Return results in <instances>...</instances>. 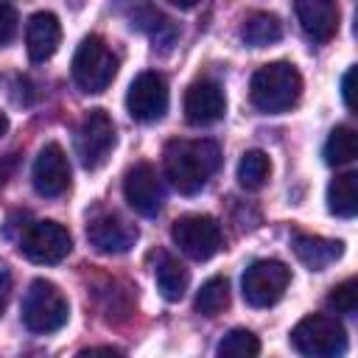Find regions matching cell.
Segmentation results:
<instances>
[{
  "mask_svg": "<svg viewBox=\"0 0 358 358\" xmlns=\"http://www.w3.org/2000/svg\"><path fill=\"white\" fill-rule=\"evenodd\" d=\"M162 165H165V176L171 179V185L179 193L193 196L218 171L221 148L213 140H171L165 145Z\"/></svg>",
  "mask_w": 358,
  "mask_h": 358,
  "instance_id": "cell-1",
  "label": "cell"
},
{
  "mask_svg": "<svg viewBox=\"0 0 358 358\" xmlns=\"http://www.w3.org/2000/svg\"><path fill=\"white\" fill-rule=\"evenodd\" d=\"M302 95V76L291 62H268L255 70L249 81V98L255 109L266 115H280L296 106Z\"/></svg>",
  "mask_w": 358,
  "mask_h": 358,
  "instance_id": "cell-2",
  "label": "cell"
},
{
  "mask_svg": "<svg viewBox=\"0 0 358 358\" xmlns=\"http://www.w3.org/2000/svg\"><path fill=\"white\" fill-rule=\"evenodd\" d=\"M347 344L344 324L327 313H308L291 330V347L302 358H341Z\"/></svg>",
  "mask_w": 358,
  "mask_h": 358,
  "instance_id": "cell-3",
  "label": "cell"
},
{
  "mask_svg": "<svg viewBox=\"0 0 358 358\" xmlns=\"http://www.w3.org/2000/svg\"><path fill=\"white\" fill-rule=\"evenodd\" d=\"M73 81L81 92L98 95L103 92L112 78L117 76V56L112 53V48L106 45L103 36L90 34L81 39V45L73 53Z\"/></svg>",
  "mask_w": 358,
  "mask_h": 358,
  "instance_id": "cell-4",
  "label": "cell"
},
{
  "mask_svg": "<svg viewBox=\"0 0 358 358\" xmlns=\"http://www.w3.org/2000/svg\"><path fill=\"white\" fill-rule=\"evenodd\" d=\"M22 324L31 333H56L67 324V296L50 280H34L22 296Z\"/></svg>",
  "mask_w": 358,
  "mask_h": 358,
  "instance_id": "cell-5",
  "label": "cell"
},
{
  "mask_svg": "<svg viewBox=\"0 0 358 358\" xmlns=\"http://www.w3.org/2000/svg\"><path fill=\"white\" fill-rule=\"evenodd\" d=\"M17 249L25 260L39 263V266H53L62 263L70 249H73V238L67 232V227H62L59 221H34L22 229Z\"/></svg>",
  "mask_w": 358,
  "mask_h": 358,
  "instance_id": "cell-6",
  "label": "cell"
},
{
  "mask_svg": "<svg viewBox=\"0 0 358 358\" xmlns=\"http://www.w3.org/2000/svg\"><path fill=\"white\" fill-rule=\"evenodd\" d=\"M288 282L291 268L282 260H255L241 277V291L252 308H271L282 299Z\"/></svg>",
  "mask_w": 358,
  "mask_h": 358,
  "instance_id": "cell-7",
  "label": "cell"
},
{
  "mask_svg": "<svg viewBox=\"0 0 358 358\" xmlns=\"http://www.w3.org/2000/svg\"><path fill=\"white\" fill-rule=\"evenodd\" d=\"M171 238L179 246V252H185L193 260H210L224 243L221 224L213 215H204V213L176 218L173 227H171Z\"/></svg>",
  "mask_w": 358,
  "mask_h": 358,
  "instance_id": "cell-8",
  "label": "cell"
},
{
  "mask_svg": "<svg viewBox=\"0 0 358 358\" xmlns=\"http://www.w3.org/2000/svg\"><path fill=\"white\" fill-rule=\"evenodd\" d=\"M117 143L115 123L103 109H90L76 131V154L87 171L101 168Z\"/></svg>",
  "mask_w": 358,
  "mask_h": 358,
  "instance_id": "cell-9",
  "label": "cell"
},
{
  "mask_svg": "<svg viewBox=\"0 0 358 358\" xmlns=\"http://www.w3.org/2000/svg\"><path fill=\"white\" fill-rule=\"evenodd\" d=\"M168 101H171L168 81L159 73H154V70L140 73L129 84V92H126V109H129V115L137 123H154V120H159L168 112Z\"/></svg>",
  "mask_w": 358,
  "mask_h": 358,
  "instance_id": "cell-10",
  "label": "cell"
},
{
  "mask_svg": "<svg viewBox=\"0 0 358 358\" xmlns=\"http://www.w3.org/2000/svg\"><path fill=\"white\" fill-rule=\"evenodd\" d=\"M123 196L134 213L154 218L165 201V190H162V182H159L154 165H148V162L131 165L126 171V179H123Z\"/></svg>",
  "mask_w": 358,
  "mask_h": 358,
  "instance_id": "cell-11",
  "label": "cell"
},
{
  "mask_svg": "<svg viewBox=\"0 0 358 358\" xmlns=\"http://www.w3.org/2000/svg\"><path fill=\"white\" fill-rule=\"evenodd\" d=\"M34 190L45 199H56L70 187V162L59 143H48L39 148L31 171Z\"/></svg>",
  "mask_w": 358,
  "mask_h": 358,
  "instance_id": "cell-12",
  "label": "cell"
},
{
  "mask_svg": "<svg viewBox=\"0 0 358 358\" xmlns=\"http://www.w3.org/2000/svg\"><path fill=\"white\" fill-rule=\"evenodd\" d=\"M140 232L117 213H98L87 224V241L103 255H123L137 243Z\"/></svg>",
  "mask_w": 358,
  "mask_h": 358,
  "instance_id": "cell-13",
  "label": "cell"
},
{
  "mask_svg": "<svg viewBox=\"0 0 358 358\" xmlns=\"http://www.w3.org/2000/svg\"><path fill=\"white\" fill-rule=\"evenodd\" d=\"M227 112V98L218 81L199 78L185 92V120L190 126H210L221 120Z\"/></svg>",
  "mask_w": 358,
  "mask_h": 358,
  "instance_id": "cell-14",
  "label": "cell"
},
{
  "mask_svg": "<svg viewBox=\"0 0 358 358\" xmlns=\"http://www.w3.org/2000/svg\"><path fill=\"white\" fill-rule=\"evenodd\" d=\"M62 42V25L59 17L53 11H36L28 17L25 22V48H28V59L42 64L48 62Z\"/></svg>",
  "mask_w": 358,
  "mask_h": 358,
  "instance_id": "cell-15",
  "label": "cell"
},
{
  "mask_svg": "<svg viewBox=\"0 0 358 358\" xmlns=\"http://www.w3.org/2000/svg\"><path fill=\"white\" fill-rule=\"evenodd\" d=\"M302 31L313 42H327L338 31V6L333 0H302L294 6Z\"/></svg>",
  "mask_w": 358,
  "mask_h": 358,
  "instance_id": "cell-16",
  "label": "cell"
},
{
  "mask_svg": "<svg viewBox=\"0 0 358 358\" xmlns=\"http://www.w3.org/2000/svg\"><path fill=\"white\" fill-rule=\"evenodd\" d=\"M294 255L302 266H308L310 271H324L330 263H336L344 255V243L333 241V238H322V235H308V232H294L291 238Z\"/></svg>",
  "mask_w": 358,
  "mask_h": 358,
  "instance_id": "cell-17",
  "label": "cell"
},
{
  "mask_svg": "<svg viewBox=\"0 0 358 358\" xmlns=\"http://www.w3.org/2000/svg\"><path fill=\"white\" fill-rule=\"evenodd\" d=\"M154 280H157V288L159 294L168 299V302H179L187 291V282H190V274L187 268L179 263V257L168 255V252H159L157 257V266H154Z\"/></svg>",
  "mask_w": 358,
  "mask_h": 358,
  "instance_id": "cell-18",
  "label": "cell"
},
{
  "mask_svg": "<svg viewBox=\"0 0 358 358\" xmlns=\"http://www.w3.org/2000/svg\"><path fill=\"white\" fill-rule=\"evenodd\" d=\"M241 39L249 48H266L282 39V20L268 11H252L241 25Z\"/></svg>",
  "mask_w": 358,
  "mask_h": 358,
  "instance_id": "cell-19",
  "label": "cell"
},
{
  "mask_svg": "<svg viewBox=\"0 0 358 358\" xmlns=\"http://www.w3.org/2000/svg\"><path fill=\"white\" fill-rule=\"evenodd\" d=\"M327 210L338 218H352L358 213V173L344 171L327 185Z\"/></svg>",
  "mask_w": 358,
  "mask_h": 358,
  "instance_id": "cell-20",
  "label": "cell"
},
{
  "mask_svg": "<svg viewBox=\"0 0 358 358\" xmlns=\"http://www.w3.org/2000/svg\"><path fill=\"white\" fill-rule=\"evenodd\" d=\"M268 173H271V162H268L266 151H260V148L243 151V157L238 162V182L243 190H260L266 185Z\"/></svg>",
  "mask_w": 358,
  "mask_h": 358,
  "instance_id": "cell-21",
  "label": "cell"
},
{
  "mask_svg": "<svg viewBox=\"0 0 358 358\" xmlns=\"http://www.w3.org/2000/svg\"><path fill=\"white\" fill-rule=\"evenodd\" d=\"M324 162L327 165H347L358 154V140L350 126H336L324 140Z\"/></svg>",
  "mask_w": 358,
  "mask_h": 358,
  "instance_id": "cell-22",
  "label": "cell"
},
{
  "mask_svg": "<svg viewBox=\"0 0 358 358\" xmlns=\"http://www.w3.org/2000/svg\"><path fill=\"white\" fill-rule=\"evenodd\" d=\"M257 355H260V338L246 327L229 330L215 350V358H257Z\"/></svg>",
  "mask_w": 358,
  "mask_h": 358,
  "instance_id": "cell-23",
  "label": "cell"
},
{
  "mask_svg": "<svg viewBox=\"0 0 358 358\" xmlns=\"http://www.w3.org/2000/svg\"><path fill=\"white\" fill-rule=\"evenodd\" d=\"M229 305V282L224 277H210L196 294V310L201 316H218Z\"/></svg>",
  "mask_w": 358,
  "mask_h": 358,
  "instance_id": "cell-24",
  "label": "cell"
},
{
  "mask_svg": "<svg viewBox=\"0 0 358 358\" xmlns=\"http://www.w3.org/2000/svg\"><path fill=\"white\" fill-rule=\"evenodd\" d=\"M327 305L336 313H347V316L355 313V308H358V282H355V277H347L344 282L333 285L330 294H327Z\"/></svg>",
  "mask_w": 358,
  "mask_h": 358,
  "instance_id": "cell-25",
  "label": "cell"
},
{
  "mask_svg": "<svg viewBox=\"0 0 358 358\" xmlns=\"http://www.w3.org/2000/svg\"><path fill=\"white\" fill-rule=\"evenodd\" d=\"M17 22H20L17 8L8 6V3H0V45H8V42L14 39V34H17Z\"/></svg>",
  "mask_w": 358,
  "mask_h": 358,
  "instance_id": "cell-26",
  "label": "cell"
},
{
  "mask_svg": "<svg viewBox=\"0 0 358 358\" xmlns=\"http://www.w3.org/2000/svg\"><path fill=\"white\" fill-rule=\"evenodd\" d=\"M76 358H126V355L115 347H90V350H81Z\"/></svg>",
  "mask_w": 358,
  "mask_h": 358,
  "instance_id": "cell-27",
  "label": "cell"
},
{
  "mask_svg": "<svg viewBox=\"0 0 358 358\" xmlns=\"http://www.w3.org/2000/svg\"><path fill=\"white\" fill-rule=\"evenodd\" d=\"M352 78H355V67H350L341 78V95H344V103L347 109H355V101H352Z\"/></svg>",
  "mask_w": 358,
  "mask_h": 358,
  "instance_id": "cell-28",
  "label": "cell"
},
{
  "mask_svg": "<svg viewBox=\"0 0 358 358\" xmlns=\"http://www.w3.org/2000/svg\"><path fill=\"white\" fill-rule=\"evenodd\" d=\"M8 299H11V274L0 271V316L8 308Z\"/></svg>",
  "mask_w": 358,
  "mask_h": 358,
  "instance_id": "cell-29",
  "label": "cell"
},
{
  "mask_svg": "<svg viewBox=\"0 0 358 358\" xmlns=\"http://www.w3.org/2000/svg\"><path fill=\"white\" fill-rule=\"evenodd\" d=\"M8 131V117H6V112H0V137Z\"/></svg>",
  "mask_w": 358,
  "mask_h": 358,
  "instance_id": "cell-30",
  "label": "cell"
}]
</instances>
